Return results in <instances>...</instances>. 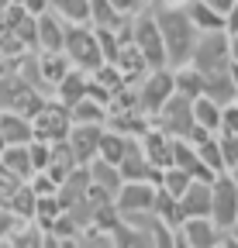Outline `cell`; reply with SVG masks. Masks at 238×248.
Wrapping results in <instances>:
<instances>
[{
    "instance_id": "f546056e",
    "label": "cell",
    "mask_w": 238,
    "mask_h": 248,
    "mask_svg": "<svg viewBox=\"0 0 238 248\" xmlns=\"http://www.w3.org/2000/svg\"><path fill=\"white\" fill-rule=\"evenodd\" d=\"M193 117H197V124L200 128H207V131H221V104L218 100H211V97H200L193 100Z\"/></svg>"
},
{
    "instance_id": "e575fe53",
    "label": "cell",
    "mask_w": 238,
    "mask_h": 248,
    "mask_svg": "<svg viewBox=\"0 0 238 248\" xmlns=\"http://www.w3.org/2000/svg\"><path fill=\"white\" fill-rule=\"evenodd\" d=\"M193 183V176L187 172V169H180V166H169V169H162V179H159V186L166 193H173L176 200H180L183 193H187V186Z\"/></svg>"
},
{
    "instance_id": "6da1fadb",
    "label": "cell",
    "mask_w": 238,
    "mask_h": 248,
    "mask_svg": "<svg viewBox=\"0 0 238 248\" xmlns=\"http://www.w3.org/2000/svg\"><path fill=\"white\" fill-rule=\"evenodd\" d=\"M156 21H159V31H162V45H166V62L173 69L180 66H190L193 59V48L200 42V28L190 21L187 7H162L156 4Z\"/></svg>"
},
{
    "instance_id": "e0dca14e",
    "label": "cell",
    "mask_w": 238,
    "mask_h": 248,
    "mask_svg": "<svg viewBox=\"0 0 238 248\" xmlns=\"http://www.w3.org/2000/svg\"><path fill=\"white\" fill-rule=\"evenodd\" d=\"M86 190H90V166H76L63 183H59V200H63V207H76L86 200Z\"/></svg>"
},
{
    "instance_id": "f5cc1de1",
    "label": "cell",
    "mask_w": 238,
    "mask_h": 248,
    "mask_svg": "<svg viewBox=\"0 0 238 248\" xmlns=\"http://www.w3.org/2000/svg\"><path fill=\"white\" fill-rule=\"evenodd\" d=\"M228 172H231V179H235V183H238V166H235V169H228Z\"/></svg>"
},
{
    "instance_id": "9a60e30c",
    "label": "cell",
    "mask_w": 238,
    "mask_h": 248,
    "mask_svg": "<svg viewBox=\"0 0 238 248\" xmlns=\"http://www.w3.org/2000/svg\"><path fill=\"white\" fill-rule=\"evenodd\" d=\"M173 166L187 169L193 179H214V172L204 166L197 145H193V141H187V138H173Z\"/></svg>"
},
{
    "instance_id": "c3c4849f",
    "label": "cell",
    "mask_w": 238,
    "mask_h": 248,
    "mask_svg": "<svg viewBox=\"0 0 238 248\" xmlns=\"http://www.w3.org/2000/svg\"><path fill=\"white\" fill-rule=\"evenodd\" d=\"M11 4H14V0H0V24H4V17H7V11H11Z\"/></svg>"
},
{
    "instance_id": "52a82bcc",
    "label": "cell",
    "mask_w": 238,
    "mask_h": 248,
    "mask_svg": "<svg viewBox=\"0 0 238 248\" xmlns=\"http://www.w3.org/2000/svg\"><path fill=\"white\" fill-rule=\"evenodd\" d=\"M32 128H35V138L42 141H66L69 138V128H73V114L63 100H45L42 110L32 117Z\"/></svg>"
},
{
    "instance_id": "836d02e7",
    "label": "cell",
    "mask_w": 238,
    "mask_h": 248,
    "mask_svg": "<svg viewBox=\"0 0 238 248\" xmlns=\"http://www.w3.org/2000/svg\"><path fill=\"white\" fill-rule=\"evenodd\" d=\"M173 73H176V93H183V97H190V100H197L204 93V73H197L193 66H180Z\"/></svg>"
},
{
    "instance_id": "603a6c76",
    "label": "cell",
    "mask_w": 238,
    "mask_h": 248,
    "mask_svg": "<svg viewBox=\"0 0 238 248\" xmlns=\"http://www.w3.org/2000/svg\"><path fill=\"white\" fill-rule=\"evenodd\" d=\"M187 14H190V21L200 28V31H224V14H218L207 0H187Z\"/></svg>"
},
{
    "instance_id": "5bb4252c",
    "label": "cell",
    "mask_w": 238,
    "mask_h": 248,
    "mask_svg": "<svg viewBox=\"0 0 238 248\" xmlns=\"http://www.w3.org/2000/svg\"><path fill=\"white\" fill-rule=\"evenodd\" d=\"M211 197H214L211 179H193L187 186V193L180 197L183 217H211Z\"/></svg>"
},
{
    "instance_id": "4fadbf2b",
    "label": "cell",
    "mask_w": 238,
    "mask_h": 248,
    "mask_svg": "<svg viewBox=\"0 0 238 248\" xmlns=\"http://www.w3.org/2000/svg\"><path fill=\"white\" fill-rule=\"evenodd\" d=\"M142 148H145V159L152 162L156 169H169L173 166V135L159 131V128H148L142 138Z\"/></svg>"
},
{
    "instance_id": "9c48e42d",
    "label": "cell",
    "mask_w": 238,
    "mask_h": 248,
    "mask_svg": "<svg viewBox=\"0 0 238 248\" xmlns=\"http://www.w3.org/2000/svg\"><path fill=\"white\" fill-rule=\"evenodd\" d=\"M221 228L214 217H183V224L176 228V245L180 248H218Z\"/></svg>"
},
{
    "instance_id": "11a10c76",
    "label": "cell",
    "mask_w": 238,
    "mask_h": 248,
    "mask_svg": "<svg viewBox=\"0 0 238 248\" xmlns=\"http://www.w3.org/2000/svg\"><path fill=\"white\" fill-rule=\"evenodd\" d=\"M0 114H4V110H0Z\"/></svg>"
},
{
    "instance_id": "7dc6e473",
    "label": "cell",
    "mask_w": 238,
    "mask_h": 248,
    "mask_svg": "<svg viewBox=\"0 0 238 248\" xmlns=\"http://www.w3.org/2000/svg\"><path fill=\"white\" fill-rule=\"evenodd\" d=\"M156 4H162V7H183L187 0H156ZM156 4H152V7H156Z\"/></svg>"
},
{
    "instance_id": "ab89813d",
    "label": "cell",
    "mask_w": 238,
    "mask_h": 248,
    "mask_svg": "<svg viewBox=\"0 0 238 248\" xmlns=\"http://www.w3.org/2000/svg\"><path fill=\"white\" fill-rule=\"evenodd\" d=\"M21 183H24V179H21L14 169H7L4 162H0V200H7V197L17 190V186H21Z\"/></svg>"
},
{
    "instance_id": "816d5d0a",
    "label": "cell",
    "mask_w": 238,
    "mask_h": 248,
    "mask_svg": "<svg viewBox=\"0 0 238 248\" xmlns=\"http://www.w3.org/2000/svg\"><path fill=\"white\" fill-rule=\"evenodd\" d=\"M231 234H235V245H238V221L231 224Z\"/></svg>"
},
{
    "instance_id": "bcb514c9",
    "label": "cell",
    "mask_w": 238,
    "mask_h": 248,
    "mask_svg": "<svg viewBox=\"0 0 238 248\" xmlns=\"http://www.w3.org/2000/svg\"><path fill=\"white\" fill-rule=\"evenodd\" d=\"M228 45H231V62H238V31H228Z\"/></svg>"
},
{
    "instance_id": "681fc988",
    "label": "cell",
    "mask_w": 238,
    "mask_h": 248,
    "mask_svg": "<svg viewBox=\"0 0 238 248\" xmlns=\"http://www.w3.org/2000/svg\"><path fill=\"white\" fill-rule=\"evenodd\" d=\"M231 79H235V86H238V62H231Z\"/></svg>"
},
{
    "instance_id": "cb8c5ba5",
    "label": "cell",
    "mask_w": 238,
    "mask_h": 248,
    "mask_svg": "<svg viewBox=\"0 0 238 248\" xmlns=\"http://www.w3.org/2000/svg\"><path fill=\"white\" fill-rule=\"evenodd\" d=\"M152 214L159 217L162 224H169V228H180V224H183V210H180V200H176L173 193H166L162 186H156V200H152Z\"/></svg>"
},
{
    "instance_id": "7bdbcfd3",
    "label": "cell",
    "mask_w": 238,
    "mask_h": 248,
    "mask_svg": "<svg viewBox=\"0 0 238 248\" xmlns=\"http://www.w3.org/2000/svg\"><path fill=\"white\" fill-rule=\"evenodd\" d=\"M14 4H17V7H24L28 14H35V17L48 11V0H14Z\"/></svg>"
},
{
    "instance_id": "2e32d148",
    "label": "cell",
    "mask_w": 238,
    "mask_h": 248,
    "mask_svg": "<svg viewBox=\"0 0 238 248\" xmlns=\"http://www.w3.org/2000/svg\"><path fill=\"white\" fill-rule=\"evenodd\" d=\"M104 128H114V131L128 135V138H142L148 128H152V117H145L138 107H131V110H107Z\"/></svg>"
},
{
    "instance_id": "4316f807",
    "label": "cell",
    "mask_w": 238,
    "mask_h": 248,
    "mask_svg": "<svg viewBox=\"0 0 238 248\" xmlns=\"http://www.w3.org/2000/svg\"><path fill=\"white\" fill-rule=\"evenodd\" d=\"M4 203H7V207H11V210H14L17 217H21V221H35V207H38V193L32 190V183L24 179V183L17 186V190H14V193H11V197H7Z\"/></svg>"
},
{
    "instance_id": "ffe728a7",
    "label": "cell",
    "mask_w": 238,
    "mask_h": 248,
    "mask_svg": "<svg viewBox=\"0 0 238 248\" xmlns=\"http://www.w3.org/2000/svg\"><path fill=\"white\" fill-rule=\"evenodd\" d=\"M69 69H73V62H69L66 52H38V73H42V79L52 93H55V86L63 83V76Z\"/></svg>"
},
{
    "instance_id": "1f68e13d",
    "label": "cell",
    "mask_w": 238,
    "mask_h": 248,
    "mask_svg": "<svg viewBox=\"0 0 238 248\" xmlns=\"http://www.w3.org/2000/svg\"><path fill=\"white\" fill-rule=\"evenodd\" d=\"M90 24L94 28H121L125 24V14H117V7L111 0H90Z\"/></svg>"
},
{
    "instance_id": "4dcf8cb0",
    "label": "cell",
    "mask_w": 238,
    "mask_h": 248,
    "mask_svg": "<svg viewBox=\"0 0 238 248\" xmlns=\"http://www.w3.org/2000/svg\"><path fill=\"white\" fill-rule=\"evenodd\" d=\"M0 162H4L7 169H14L21 179H32V176H35V166H32V152H28V145H7V152L0 155Z\"/></svg>"
},
{
    "instance_id": "30bf717a",
    "label": "cell",
    "mask_w": 238,
    "mask_h": 248,
    "mask_svg": "<svg viewBox=\"0 0 238 248\" xmlns=\"http://www.w3.org/2000/svg\"><path fill=\"white\" fill-rule=\"evenodd\" d=\"M152 200H156V183L125 179L121 190H117V197H114V207L121 214H138V210H152Z\"/></svg>"
},
{
    "instance_id": "ac0fdd59",
    "label": "cell",
    "mask_w": 238,
    "mask_h": 248,
    "mask_svg": "<svg viewBox=\"0 0 238 248\" xmlns=\"http://www.w3.org/2000/svg\"><path fill=\"white\" fill-rule=\"evenodd\" d=\"M0 131H4L7 145H28V141L35 138L32 117H28V114H17V110H4V114H0Z\"/></svg>"
},
{
    "instance_id": "7a4b0ae2",
    "label": "cell",
    "mask_w": 238,
    "mask_h": 248,
    "mask_svg": "<svg viewBox=\"0 0 238 248\" xmlns=\"http://www.w3.org/2000/svg\"><path fill=\"white\" fill-rule=\"evenodd\" d=\"M131 42L142 48L148 69L169 66V62H166V45H162V31H159V21H156V11L152 7H142L131 17Z\"/></svg>"
},
{
    "instance_id": "5b68a950",
    "label": "cell",
    "mask_w": 238,
    "mask_h": 248,
    "mask_svg": "<svg viewBox=\"0 0 238 248\" xmlns=\"http://www.w3.org/2000/svg\"><path fill=\"white\" fill-rule=\"evenodd\" d=\"M190 66L197 73H224L231 69V45H228V31H200V42L193 48Z\"/></svg>"
},
{
    "instance_id": "d6a6232c",
    "label": "cell",
    "mask_w": 238,
    "mask_h": 248,
    "mask_svg": "<svg viewBox=\"0 0 238 248\" xmlns=\"http://www.w3.org/2000/svg\"><path fill=\"white\" fill-rule=\"evenodd\" d=\"M66 214V207H63V200H59V193H52V197H38V207H35V224L42 228V231H48L59 217Z\"/></svg>"
},
{
    "instance_id": "f35d334b",
    "label": "cell",
    "mask_w": 238,
    "mask_h": 248,
    "mask_svg": "<svg viewBox=\"0 0 238 248\" xmlns=\"http://www.w3.org/2000/svg\"><path fill=\"white\" fill-rule=\"evenodd\" d=\"M218 135H238V100L221 107V131Z\"/></svg>"
},
{
    "instance_id": "8fae6325",
    "label": "cell",
    "mask_w": 238,
    "mask_h": 248,
    "mask_svg": "<svg viewBox=\"0 0 238 248\" xmlns=\"http://www.w3.org/2000/svg\"><path fill=\"white\" fill-rule=\"evenodd\" d=\"M100 138H104V124H73L69 128V148L76 155L79 166H90L100 152Z\"/></svg>"
},
{
    "instance_id": "ee69618b",
    "label": "cell",
    "mask_w": 238,
    "mask_h": 248,
    "mask_svg": "<svg viewBox=\"0 0 238 248\" xmlns=\"http://www.w3.org/2000/svg\"><path fill=\"white\" fill-rule=\"evenodd\" d=\"M207 4H211L218 14H224V17H228V14H231V7L238 4V0H207Z\"/></svg>"
},
{
    "instance_id": "7c38bea8",
    "label": "cell",
    "mask_w": 238,
    "mask_h": 248,
    "mask_svg": "<svg viewBox=\"0 0 238 248\" xmlns=\"http://www.w3.org/2000/svg\"><path fill=\"white\" fill-rule=\"evenodd\" d=\"M35 21H38V52H63L66 48V28L69 24L59 14H52V11L38 14Z\"/></svg>"
},
{
    "instance_id": "db71d44e",
    "label": "cell",
    "mask_w": 238,
    "mask_h": 248,
    "mask_svg": "<svg viewBox=\"0 0 238 248\" xmlns=\"http://www.w3.org/2000/svg\"><path fill=\"white\" fill-rule=\"evenodd\" d=\"M142 4H145V7H152V4H156V0H142Z\"/></svg>"
},
{
    "instance_id": "f1b7e54d",
    "label": "cell",
    "mask_w": 238,
    "mask_h": 248,
    "mask_svg": "<svg viewBox=\"0 0 238 248\" xmlns=\"http://www.w3.org/2000/svg\"><path fill=\"white\" fill-rule=\"evenodd\" d=\"M128 145H131L128 135L114 131V128H104V138H100V152H97V155H100V159H107V162H114V166H121Z\"/></svg>"
},
{
    "instance_id": "b9f144b4",
    "label": "cell",
    "mask_w": 238,
    "mask_h": 248,
    "mask_svg": "<svg viewBox=\"0 0 238 248\" xmlns=\"http://www.w3.org/2000/svg\"><path fill=\"white\" fill-rule=\"evenodd\" d=\"M111 4L117 7V14H125V17H135L145 4H142V0H111Z\"/></svg>"
},
{
    "instance_id": "7402d4cb",
    "label": "cell",
    "mask_w": 238,
    "mask_h": 248,
    "mask_svg": "<svg viewBox=\"0 0 238 248\" xmlns=\"http://www.w3.org/2000/svg\"><path fill=\"white\" fill-rule=\"evenodd\" d=\"M114 66L125 73V79H142V76L148 73V62H145L142 48H138L131 38L121 45V52H117V62H114Z\"/></svg>"
},
{
    "instance_id": "f907efd6",
    "label": "cell",
    "mask_w": 238,
    "mask_h": 248,
    "mask_svg": "<svg viewBox=\"0 0 238 248\" xmlns=\"http://www.w3.org/2000/svg\"><path fill=\"white\" fill-rule=\"evenodd\" d=\"M7 152V138H4V131H0V155Z\"/></svg>"
},
{
    "instance_id": "d6986e66",
    "label": "cell",
    "mask_w": 238,
    "mask_h": 248,
    "mask_svg": "<svg viewBox=\"0 0 238 248\" xmlns=\"http://www.w3.org/2000/svg\"><path fill=\"white\" fill-rule=\"evenodd\" d=\"M86 90H90V73H83V69H76V66H73V69L63 76V83L55 86L52 97H55V100H63L66 107H73L76 100H83V97H86Z\"/></svg>"
},
{
    "instance_id": "3957f363",
    "label": "cell",
    "mask_w": 238,
    "mask_h": 248,
    "mask_svg": "<svg viewBox=\"0 0 238 248\" xmlns=\"http://www.w3.org/2000/svg\"><path fill=\"white\" fill-rule=\"evenodd\" d=\"M69 62L83 73H94L104 66V52H100V42H97V31L94 24H69L66 28V48Z\"/></svg>"
},
{
    "instance_id": "d4e9b609",
    "label": "cell",
    "mask_w": 238,
    "mask_h": 248,
    "mask_svg": "<svg viewBox=\"0 0 238 248\" xmlns=\"http://www.w3.org/2000/svg\"><path fill=\"white\" fill-rule=\"evenodd\" d=\"M107 104H100V100H94L90 93H86L83 100H76L73 107H69V114H73V124H107Z\"/></svg>"
},
{
    "instance_id": "44dd1931",
    "label": "cell",
    "mask_w": 238,
    "mask_h": 248,
    "mask_svg": "<svg viewBox=\"0 0 238 248\" xmlns=\"http://www.w3.org/2000/svg\"><path fill=\"white\" fill-rule=\"evenodd\" d=\"M204 97L218 100L221 107L231 104V100L238 97V86H235V79H231V69H224V73H207V76H204Z\"/></svg>"
},
{
    "instance_id": "60d3db41",
    "label": "cell",
    "mask_w": 238,
    "mask_h": 248,
    "mask_svg": "<svg viewBox=\"0 0 238 248\" xmlns=\"http://www.w3.org/2000/svg\"><path fill=\"white\" fill-rule=\"evenodd\" d=\"M221 141V155H224V166L235 169L238 166V135H218Z\"/></svg>"
},
{
    "instance_id": "d590c367",
    "label": "cell",
    "mask_w": 238,
    "mask_h": 248,
    "mask_svg": "<svg viewBox=\"0 0 238 248\" xmlns=\"http://www.w3.org/2000/svg\"><path fill=\"white\" fill-rule=\"evenodd\" d=\"M197 152H200V159H204V166L211 169L214 176H218V172H228V166H224V155H221V141H218V135H211V138H204V141L197 145Z\"/></svg>"
},
{
    "instance_id": "74e56055",
    "label": "cell",
    "mask_w": 238,
    "mask_h": 248,
    "mask_svg": "<svg viewBox=\"0 0 238 248\" xmlns=\"http://www.w3.org/2000/svg\"><path fill=\"white\" fill-rule=\"evenodd\" d=\"M28 183H32V190H35L38 197H52V193H59V183H55V179H52V172H45V169H42V172H35Z\"/></svg>"
},
{
    "instance_id": "ba28073f",
    "label": "cell",
    "mask_w": 238,
    "mask_h": 248,
    "mask_svg": "<svg viewBox=\"0 0 238 248\" xmlns=\"http://www.w3.org/2000/svg\"><path fill=\"white\" fill-rule=\"evenodd\" d=\"M211 217L221 231H228L235 221H238V183L231 179V172H218L211 179Z\"/></svg>"
},
{
    "instance_id": "277c9868",
    "label": "cell",
    "mask_w": 238,
    "mask_h": 248,
    "mask_svg": "<svg viewBox=\"0 0 238 248\" xmlns=\"http://www.w3.org/2000/svg\"><path fill=\"white\" fill-rule=\"evenodd\" d=\"M176 97V73L173 66H162V69H148L142 79H138V110L145 117H156L166 100Z\"/></svg>"
},
{
    "instance_id": "f6af8a7d",
    "label": "cell",
    "mask_w": 238,
    "mask_h": 248,
    "mask_svg": "<svg viewBox=\"0 0 238 248\" xmlns=\"http://www.w3.org/2000/svg\"><path fill=\"white\" fill-rule=\"evenodd\" d=\"M224 31H238V4L231 7V14L224 17Z\"/></svg>"
},
{
    "instance_id": "9f6ffc18",
    "label": "cell",
    "mask_w": 238,
    "mask_h": 248,
    "mask_svg": "<svg viewBox=\"0 0 238 248\" xmlns=\"http://www.w3.org/2000/svg\"><path fill=\"white\" fill-rule=\"evenodd\" d=\"M235 100H238V97H235Z\"/></svg>"
},
{
    "instance_id": "83f0119b",
    "label": "cell",
    "mask_w": 238,
    "mask_h": 248,
    "mask_svg": "<svg viewBox=\"0 0 238 248\" xmlns=\"http://www.w3.org/2000/svg\"><path fill=\"white\" fill-rule=\"evenodd\" d=\"M48 11L66 24H90V0H48Z\"/></svg>"
},
{
    "instance_id": "8992f818",
    "label": "cell",
    "mask_w": 238,
    "mask_h": 248,
    "mask_svg": "<svg viewBox=\"0 0 238 248\" xmlns=\"http://www.w3.org/2000/svg\"><path fill=\"white\" fill-rule=\"evenodd\" d=\"M152 128L173 135V138H190V131L197 128V117H193V100L176 93V97L166 100V107L152 117Z\"/></svg>"
},
{
    "instance_id": "8d00e7d4",
    "label": "cell",
    "mask_w": 238,
    "mask_h": 248,
    "mask_svg": "<svg viewBox=\"0 0 238 248\" xmlns=\"http://www.w3.org/2000/svg\"><path fill=\"white\" fill-rule=\"evenodd\" d=\"M17 224H21V217L7 203H0V245H7V238L17 231Z\"/></svg>"
},
{
    "instance_id": "484cf974",
    "label": "cell",
    "mask_w": 238,
    "mask_h": 248,
    "mask_svg": "<svg viewBox=\"0 0 238 248\" xmlns=\"http://www.w3.org/2000/svg\"><path fill=\"white\" fill-rule=\"evenodd\" d=\"M90 179L97 183V186H104V190H111L114 197H117V190H121V183H125V176H121V166H114V162H107V159H97L90 162Z\"/></svg>"
}]
</instances>
